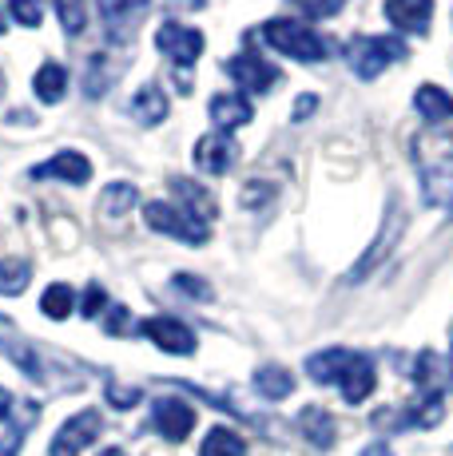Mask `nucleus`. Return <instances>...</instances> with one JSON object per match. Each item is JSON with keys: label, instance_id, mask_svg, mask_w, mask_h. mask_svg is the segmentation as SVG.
<instances>
[{"label": "nucleus", "instance_id": "nucleus-1", "mask_svg": "<svg viewBox=\"0 0 453 456\" xmlns=\"http://www.w3.org/2000/svg\"><path fill=\"white\" fill-rule=\"evenodd\" d=\"M409 151H414L425 203L453 210V135L438 127H425L409 139Z\"/></svg>", "mask_w": 453, "mask_h": 456}, {"label": "nucleus", "instance_id": "nucleus-2", "mask_svg": "<svg viewBox=\"0 0 453 456\" xmlns=\"http://www.w3.org/2000/svg\"><path fill=\"white\" fill-rule=\"evenodd\" d=\"M263 40L271 44L275 52H283V56H291V60H302V64H322V60H326V40L302 20L275 16V20L263 24Z\"/></svg>", "mask_w": 453, "mask_h": 456}, {"label": "nucleus", "instance_id": "nucleus-3", "mask_svg": "<svg viewBox=\"0 0 453 456\" xmlns=\"http://www.w3.org/2000/svg\"><path fill=\"white\" fill-rule=\"evenodd\" d=\"M406 56L409 52H406L402 37H358L346 48V60H350L358 80H378L390 64H398V60H406Z\"/></svg>", "mask_w": 453, "mask_h": 456}, {"label": "nucleus", "instance_id": "nucleus-4", "mask_svg": "<svg viewBox=\"0 0 453 456\" xmlns=\"http://www.w3.org/2000/svg\"><path fill=\"white\" fill-rule=\"evenodd\" d=\"M144 218H147V226H152V231L171 234V239L187 242V247H203V242L211 239V226H207L203 218L187 215V210L176 207V203H163V199L147 203L144 207Z\"/></svg>", "mask_w": 453, "mask_h": 456}, {"label": "nucleus", "instance_id": "nucleus-5", "mask_svg": "<svg viewBox=\"0 0 453 456\" xmlns=\"http://www.w3.org/2000/svg\"><path fill=\"white\" fill-rule=\"evenodd\" d=\"M402 226H406V215H402V207H398V199H390V210H386V218H382V234L370 242V250L362 254L358 262H354V270H350V282L358 286L366 282V278L374 274V270L386 262V254L394 250V242L402 239Z\"/></svg>", "mask_w": 453, "mask_h": 456}, {"label": "nucleus", "instance_id": "nucleus-6", "mask_svg": "<svg viewBox=\"0 0 453 456\" xmlns=\"http://www.w3.org/2000/svg\"><path fill=\"white\" fill-rule=\"evenodd\" d=\"M103 433V417L95 413V409H84V413L68 417L64 425L56 428V436H52L48 444V456H76L84 452L88 444H95V436Z\"/></svg>", "mask_w": 453, "mask_h": 456}, {"label": "nucleus", "instance_id": "nucleus-7", "mask_svg": "<svg viewBox=\"0 0 453 456\" xmlns=\"http://www.w3.org/2000/svg\"><path fill=\"white\" fill-rule=\"evenodd\" d=\"M155 48L163 52V56L171 60V64L179 68H191L199 56H203V32L199 28H187V24H160V32H155Z\"/></svg>", "mask_w": 453, "mask_h": 456}, {"label": "nucleus", "instance_id": "nucleus-8", "mask_svg": "<svg viewBox=\"0 0 453 456\" xmlns=\"http://www.w3.org/2000/svg\"><path fill=\"white\" fill-rule=\"evenodd\" d=\"M136 330L144 333L147 341H155L163 354H176V357L195 354V330L183 326L179 318H147V322H139Z\"/></svg>", "mask_w": 453, "mask_h": 456}, {"label": "nucleus", "instance_id": "nucleus-9", "mask_svg": "<svg viewBox=\"0 0 453 456\" xmlns=\"http://www.w3.org/2000/svg\"><path fill=\"white\" fill-rule=\"evenodd\" d=\"M152 425H155V433H160L163 441L179 444V441H187L191 428H195V409H191L187 401H179V397H160L152 405Z\"/></svg>", "mask_w": 453, "mask_h": 456}, {"label": "nucleus", "instance_id": "nucleus-10", "mask_svg": "<svg viewBox=\"0 0 453 456\" xmlns=\"http://www.w3.org/2000/svg\"><path fill=\"white\" fill-rule=\"evenodd\" d=\"M226 76H231L239 87H247V92H271V87L283 80L278 68L267 64V60L255 56V52H239V56L226 60Z\"/></svg>", "mask_w": 453, "mask_h": 456}, {"label": "nucleus", "instance_id": "nucleus-11", "mask_svg": "<svg viewBox=\"0 0 453 456\" xmlns=\"http://www.w3.org/2000/svg\"><path fill=\"white\" fill-rule=\"evenodd\" d=\"M239 159V143H235L226 131H211L195 143V167L203 175H226Z\"/></svg>", "mask_w": 453, "mask_h": 456}, {"label": "nucleus", "instance_id": "nucleus-12", "mask_svg": "<svg viewBox=\"0 0 453 456\" xmlns=\"http://www.w3.org/2000/svg\"><path fill=\"white\" fill-rule=\"evenodd\" d=\"M152 8V0H100V16L103 28H108L111 40H132L139 16Z\"/></svg>", "mask_w": 453, "mask_h": 456}, {"label": "nucleus", "instance_id": "nucleus-13", "mask_svg": "<svg viewBox=\"0 0 453 456\" xmlns=\"http://www.w3.org/2000/svg\"><path fill=\"white\" fill-rule=\"evenodd\" d=\"M29 175L32 179H64V183L80 187V183L92 179V163H88V155H80V151H56L52 159L29 167Z\"/></svg>", "mask_w": 453, "mask_h": 456}, {"label": "nucleus", "instance_id": "nucleus-14", "mask_svg": "<svg viewBox=\"0 0 453 456\" xmlns=\"http://www.w3.org/2000/svg\"><path fill=\"white\" fill-rule=\"evenodd\" d=\"M374 385H378L374 357L370 354H354L350 365H346V373H342V381H338V389H342V401H346V405H362V401L374 393Z\"/></svg>", "mask_w": 453, "mask_h": 456}, {"label": "nucleus", "instance_id": "nucleus-15", "mask_svg": "<svg viewBox=\"0 0 453 456\" xmlns=\"http://www.w3.org/2000/svg\"><path fill=\"white\" fill-rule=\"evenodd\" d=\"M386 16L394 28L409 32V37H425L433 16V0H386Z\"/></svg>", "mask_w": 453, "mask_h": 456}, {"label": "nucleus", "instance_id": "nucleus-16", "mask_svg": "<svg viewBox=\"0 0 453 456\" xmlns=\"http://www.w3.org/2000/svg\"><path fill=\"white\" fill-rule=\"evenodd\" d=\"M211 119L219 131H235V127H247L251 119H255V108H251L247 95H235V92H223L211 100Z\"/></svg>", "mask_w": 453, "mask_h": 456}, {"label": "nucleus", "instance_id": "nucleus-17", "mask_svg": "<svg viewBox=\"0 0 453 456\" xmlns=\"http://www.w3.org/2000/svg\"><path fill=\"white\" fill-rule=\"evenodd\" d=\"M446 417V401H441V389H430L406 409L402 417L394 420V428H433Z\"/></svg>", "mask_w": 453, "mask_h": 456}, {"label": "nucleus", "instance_id": "nucleus-18", "mask_svg": "<svg viewBox=\"0 0 453 456\" xmlns=\"http://www.w3.org/2000/svg\"><path fill=\"white\" fill-rule=\"evenodd\" d=\"M350 357H354V349H322V354H310L307 357V373H310V381H318V385H338L342 381V373H346V365H350Z\"/></svg>", "mask_w": 453, "mask_h": 456}, {"label": "nucleus", "instance_id": "nucleus-19", "mask_svg": "<svg viewBox=\"0 0 453 456\" xmlns=\"http://www.w3.org/2000/svg\"><path fill=\"white\" fill-rule=\"evenodd\" d=\"M299 433L307 436L315 449H330V444H334V436H338V425H334V417H330L326 409L307 405L299 413Z\"/></svg>", "mask_w": 453, "mask_h": 456}, {"label": "nucleus", "instance_id": "nucleus-20", "mask_svg": "<svg viewBox=\"0 0 453 456\" xmlns=\"http://www.w3.org/2000/svg\"><path fill=\"white\" fill-rule=\"evenodd\" d=\"M132 116L144 127H155V124H163V119H168V95H163L160 84H144L132 95Z\"/></svg>", "mask_w": 453, "mask_h": 456}, {"label": "nucleus", "instance_id": "nucleus-21", "mask_svg": "<svg viewBox=\"0 0 453 456\" xmlns=\"http://www.w3.org/2000/svg\"><path fill=\"white\" fill-rule=\"evenodd\" d=\"M414 108L422 111L430 124H446V119H453V95L438 84H422L414 95Z\"/></svg>", "mask_w": 453, "mask_h": 456}, {"label": "nucleus", "instance_id": "nucleus-22", "mask_svg": "<svg viewBox=\"0 0 453 456\" xmlns=\"http://www.w3.org/2000/svg\"><path fill=\"white\" fill-rule=\"evenodd\" d=\"M255 393L267 401H286L294 393V373L283 370V365H263L255 373Z\"/></svg>", "mask_w": 453, "mask_h": 456}, {"label": "nucleus", "instance_id": "nucleus-23", "mask_svg": "<svg viewBox=\"0 0 453 456\" xmlns=\"http://www.w3.org/2000/svg\"><path fill=\"white\" fill-rule=\"evenodd\" d=\"M32 84H37V100L40 103H60L68 95V68L56 64V60H48Z\"/></svg>", "mask_w": 453, "mask_h": 456}, {"label": "nucleus", "instance_id": "nucleus-24", "mask_svg": "<svg viewBox=\"0 0 453 456\" xmlns=\"http://www.w3.org/2000/svg\"><path fill=\"white\" fill-rule=\"evenodd\" d=\"M199 456H247V441H243L235 428L215 425L211 433L203 436V444H199Z\"/></svg>", "mask_w": 453, "mask_h": 456}, {"label": "nucleus", "instance_id": "nucleus-25", "mask_svg": "<svg viewBox=\"0 0 453 456\" xmlns=\"http://www.w3.org/2000/svg\"><path fill=\"white\" fill-rule=\"evenodd\" d=\"M171 191H176L183 203H187V207H183L187 215L203 218V223L215 215V199H211V191H203L199 183H191V179H171Z\"/></svg>", "mask_w": 453, "mask_h": 456}, {"label": "nucleus", "instance_id": "nucleus-26", "mask_svg": "<svg viewBox=\"0 0 453 456\" xmlns=\"http://www.w3.org/2000/svg\"><path fill=\"white\" fill-rule=\"evenodd\" d=\"M76 310V290L68 282H52L45 294H40V314L52 322H64L68 314Z\"/></svg>", "mask_w": 453, "mask_h": 456}, {"label": "nucleus", "instance_id": "nucleus-27", "mask_svg": "<svg viewBox=\"0 0 453 456\" xmlns=\"http://www.w3.org/2000/svg\"><path fill=\"white\" fill-rule=\"evenodd\" d=\"M136 203H139L136 183H108V191L100 195V215L119 218V215H128Z\"/></svg>", "mask_w": 453, "mask_h": 456}, {"label": "nucleus", "instance_id": "nucleus-28", "mask_svg": "<svg viewBox=\"0 0 453 456\" xmlns=\"http://www.w3.org/2000/svg\"><path fill=\"white\" fill-rule=\"evenodd\" d=\"M29 278H32V266L24 258H0V294L4 297L29 290Z\"/></svg>", "mask_w": 453, "mask_h": 456}, {"label": "nucleus", "instance_id": "nucleus-29", "mask_svg": "<svg viewBox=\"0 0 453 456\" xmlns=\"http://www.w3.org/2000/svg\"><path fill=\"white\" fill-rule=\"evenodd\" d=\"M119 72H124V64L108 68V56H103V52H92V56H88V76H84V92L95 100V95H103V87L116 80Z\"/></svg>", "mask_w": 453, "mask_h": 456}, {"label": "nucleus", "instance_id": "nucleus-30", "mask_svg": "<svg viewBox=\"0 0 453 456\" xmlns=\"http://www.w3.org/2000/svg\"><path fill=\"white\" fill-rule=\"evenodd\" d=\"M56 16H60V28H64L68 37H80L84 24H88V8H84V0H56Z\"/></svg>", "mask_w": 453, "mask_h": 456}, {"label": "nucleus", "instance_id": "nucleus-31", "mask_svg": "<svg viewBox=\"0 0 453 456\" xmlns=\"http://www.w3.org/2000/svg\"><path fill=\"white\" fill-rule=\"evenodd\" d=\"M433 381H438V354H433V349H422L414 362V385L422 393H430V389H438Z\"/></svg>", "mask_w": 453, "mask_h": 456}, {"label": "nucleus", "instance_id": "nucleus-32", "mask_svg": "<svg viewBox=\"0 0 453 456\" xmlns=\"http://www.w3.org/2000/svg\"><path fill=\"white\" fill-rule=\"evenodd\" d=\"M8 8H12V20L24 28H37L45 16V0H8Z\"/></svg>", "mask_w": 453, "mask_h": 456}, {"label": "nucleus", "instance_id": "nucleus-33", "mask_svg": "<svg viewBox=\"0 0 453 456\" xmlns=\"http://www.w3.org/2000/svg\"><path fill=\"white\" fill-rule=\"evenodd\" d=\"M291 4L302 8L310 20H326V16H334L338 8H342V0H291Z\"/></svg>", "mask_w": 453, "mask_h": 456}, {"label": "nucleus", "instance_id": "nucleus-34", "mask_svg": "<svg viewBox=\"0 0 453 456\" xmlns=\"http://www.w3.org/2000/svg\"><path fill=\"white\" fill-rule=\"evenodd\" d=\"M171 282H176V290H183L187 297H199V302H207V297H211V286H207L199 274H176Z\"/></svg>", "mask_w": 453, "mask_h": 456}, {"label": "nucleus", "instance_id": "nucleus-35", "mask_svg": "<svg viewBox=\"0 0 453 456\" xmlns=\"http://www.w3.org/2000/svg\"><path fill=\"white\" fill-rule=\"evenodd\" d=\"M4 354L12 357V362L21 365V370L29 373V377H37V381H40V377H45V370H40V362H37V357H32V354H29V349H24V346H4Z\"/></svg>", "mask_w": 453, "mask_h": 456}, {"label": "nucleus", "instance_id": "nucleus-36", "mask_svg": "<svg viewBox=\"0 0 453 456\" xmlns=\"http://www.w3.org/2000/svg\"><path fill=\"white\" fill-rule=\"evenodd\" d=\"M103 330L116 333V338H119V333L132 330V314H128V305H111L108 318H103Z\"/></svg>", "mask_w": 453, "mask_h": 456}, {"label": "nucleus", "instance_id": "nucleus-37", "mask_svg": "<svg viewBox=\"0 0 453 456\" xmlns=\"http://www.w3.org/2000/svg\"><path fill=\"white\" fill-rule=\"evenodd\" d=\"M271 195H275V187H263V179H255V183L243 187V207H259V203H267Z\"/></svg>", "mask_w": 453, "mask_h": 456}, {"label": "nucleus", "instance_id": "nucleus-38", "mask_svg": "<svg viewBox=\"0 0 453 456\" xmlns=\"http://www.w3.org/2000/svg\"><path fill=\"white\" fill-rule=\"evenodd\" d=\"M103 305H108V294H103L100 286H88V294H84V302H80V314L84 318H95Z\"/></svg>", "mask_w": 453, "mask_h": 456}, {"label": "nucleus", "instance_id": "nucleus-39", "mask_svg": "<svg viewBox=\"0 0 453 456\" xmlns=\"http://www.w3.org/2000/svg\"><path fill=\"white\" fill-rule=\"evenodd\" d=\"M139 397H144L139 389H119V385H108V401L116 409H132V405H139Z\"/></svg>", "mask_w": 453, "mask_h": 456}, {"label": "nucleus", "instance_id": "nucleus-40", "mask_svg": "<svg viewBox=\"0 0 453 456\" xmlns=\"http://www.w3.org/2000/svg\"><path fill=\"white\" fill-rule=\"evenodd\" d=\"M315 108H318V100H315V95H302V100L294 103V124H302V119H307Z\"/></svg>", "mask_w": 453, "mask_h": 456}, {"label": "nucleus", "instance_id": "nucleus-41", "mask_svg": "<svg viewBox=\"0 0 453 456\" xmlns=\"http://www.w3.org/2000/svg\"><path fill=\"white\" fill-rule=\"evenodd\" d=\"M21 452V433H12L8 441H0V456H16Z\"/></svg>", "mask_w": 453, "mask_h": 456}, {"label": "nucleus", "instance_id": "nucleus-42", "mask_svg": "<svg viewBox=\"0 0 453 456\" xmlns=\"http://www.w3.org/2000/svg\"><path fill=\"white\" fill-rule=\"evenodd\" d=\"M358 456H394L390 452V444H382V441H374V444H366V449Z\"/></svg>", "mask_w": 453, "mask_h": 456}, {"label": "nucleus", "instance_id": "nucleus-43", "mask_svg": "<svg viewBox=\"0 0 453 456\" xmlns=\"http://www.w3.org/2000/svg\"><path fill=\"white\" fill-rule=\"evenodd\" d=\"M8 413H12V397H8V389L0 385V420H8Z\"/></svg>", "mask_w": 453, "mask_h": 456}, {"label": "nucleus", "instance_id": "nucleus-44", "mask_svg": "<svg viewBox=\"0 0 453 456\" xmlns=\"http://www.w3.org/2000/svg\"><path fill=\"white\" fill-rule=\"evenodd\" d=\"M171 4H176V8H199L203 0H171Z\"/></svg>", "mask_w": 453, "mask_h": 456}, {"label": "nucleus", "instance_id": "nucleus-45", "mask_svg": "<svg viewBox=\"0 0 453 456\" xmlns=\"http://www.w3.org/2000/svg\"><path fill=\"white\" fill-rule=\"evenodd\" d=\"M95 456H128V452H124V449H116V444H111V449H100Z\"/></svg>", "mask_w": 453, "mask_h": 456}, {"label": "nucleus", "instance_id": "nucleus-46", "mask_svg": "<svg viewBox=\"0 0 453 456\" xmlns=\"http://www.w3.org/2000/svg\"><path fill=\"white\" fill-rule=\"evenodd\" d=\"M0 100H4V72H0Z\"/></svg>", "mask_w": 453, "mask_h": 456}, {"label": "nucleus", "instance_id": "nucleus-47", "mask_svg": "<svg viewBox=\"0 0 453 456\" xmlns=\"http://www.w3.org/2000/svg\"><path fill=\"white\" fill-rule=\"evenodd\" d=\"M0 32H4V20H0Z\"/></svg>", "mask_w": 453, "mask_h": 456}, {"label": "nucleus", "instance_id": "nucleus-48", "mask_svg": "<svg viewBox=\"0 0 453 456\" xmlns=\"http://www.w3.org/2000/svg\"><path fill=\"white\" fill-rule=\"evenodd\" d=\"M0 322H8V318H4V314H0Z\"/></svg>", "mask_w": 453, "mask_h": 456}, {"label": "nucleus", "instance_id": "nucleus-49", "mask_svg": "<svg viewBox=\"0 0 453 456\" xmlns=\"http://www.w3.org/2000/svg\"><path fill=\"white\" fill-rule=\"evenodd\" d=\"M449 373H453V365H449Z\"/></svg>", "mask_w": 453, "mask_h": 456}]
</instances>
